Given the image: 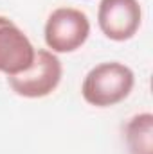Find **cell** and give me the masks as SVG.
<instances>
[{
	"mask_svg": "<svg viewBox=\"0 0 153 154\" xmlns=\"http://www.w3.org/2000/svg\"><path fill=\"white\" fill-rule=\"evenodd\" d=\"M135 75L132 68L119 61L96 65L83 79L81 95L96 108H110L122 102L133 90Z\"/></svg>",
	"mask_w": 153,
	"mask_h": 154,
	"instance_id": "obj_1",
	"label": "cell"
},
{
	"mask_svg": "<svg viewBox=\"0 0 153 154\" xmlns=\"http://www.w3.org/2000/svg\"><path fill=\"white\" fill-rule=\"evenodd\" d=\"M63 75V66L58 56L50 50L38 48L33 59V65L18 74V75L7 77V82L11 90L25 99H41L50 95Z\"/></svg>",
	"mask_w": 153,
	"mask_h": 154,
	"instance_id": "obj_2",
	"label": "cell"
},
{
	"mask_svg": "<svg viewBox=\"0 0 153 154\" xmlns=\"http://www.w3.org/2000/svg\"><path fill=\"white\" fill-rule=\"evenodd\" d=\"M90 34L88 16L74 7L54 9L45 23V43L54 54H69L81 48Z\"/></svg>",
	"mask_w": 153,
	"mask_h": 154,
	"instance_id": "obj_3",
	"label": "cell"
},
{
	"mask_svg": "<svg viewBox=\"0 0 153 154\" xmlns=\"http://www.w3.org/2000/svg\"><path fill=\"white\" fill-rule=\"evenodd\" d=\"M142 22L139 0H101L97 9V23L101 32L112 41L132 39Z\"/></svg>",
	"mask_w": 153,
	"mask_h": 154,
	"instance_id": "obj_4",
	"label": "cell"
},
{
	"mask_svg": "<svg viewBox=\"0 0 153 154\" xmlns=\"http://www.w3.org/2000/svg\"><path fill=\"white\" fill-rule=\"evenodd\" d=\"M34 54L36 48L24 31L7 16H0V72L7 77L25 72Z\"/></svg>",
	"mask_w": 153,
	"mask_h": 154,
	"instance_id": "obj_5",
	"label": "cell"
},
{
	"mask_svg": "<svg viewBox=\"0 0 153 154\" xmlns=\"http://www.w3.org/2000/svg\"><path fill=\"white\" fill-rule=\"evenodd\" d=\"M124 138L130 154H153V115L139 113L124 125Z\"/></svg>",
	"mask_w": 153,
	"mask_h": 154,
	"instance_id": "obj_6",
	"label": "cell"
}]
</instances>
